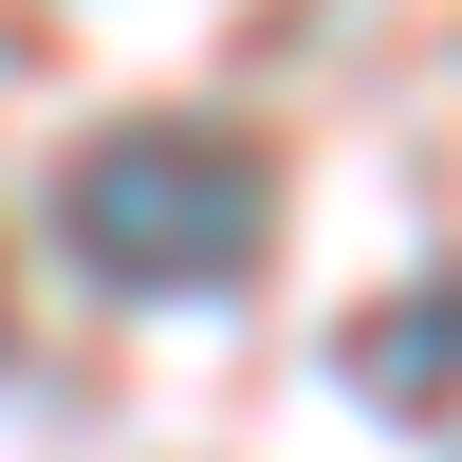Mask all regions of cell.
Wrapping results in <instances>:
<instances>
[{
    "mask_svg": "<svg viewBox=\"0 0 462 462\" xmlns=\"http://www.w3.org/2000/svg\"><path fill=\"white\" fill-rule=\"evenodd\" d=\"M56 241L93 259L111 296H222L278 241V167H259L241 130H93L56 167Z\"/></svg>",
    "mask_w": 462,
    "mask_h": 462,
    "instance_id": "cell-1",
    "label": "cell"
},
{
    "mask_svg": "<svg viewBox=\"0 0 462 462\" xmlns=\"http://www.w3.org/2000/svg\"><path fill=\"white\" fill-rule=\"evenodd\" d=\"M352 370H370V389L407 407V426H426V407H444V296H407V315H370V333H352Z\"/></svg>",
    "mask_w": 462,
    "mask_h": 462,
    "instance_id": "cell-2",
    "label": "cell"
}]
</instances>
